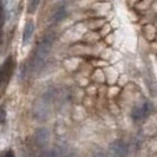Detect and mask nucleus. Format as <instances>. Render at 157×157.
Returning a JSON list of instances; mask_svg holds the SVG:
<instances>
[{
  "mask_svg": "<svg viewBox=\"0 0 157 157\" xmlns=\"http://www.w3.org/2000/svg\"><path fill=\"white\" fill-rule=\"evenodd\" d=\"M55 38L56 37L53 33H48L43 38L40 44L36 48V52H34L33 59H32V66L36 72H40L45 67L47 57L50 55V51L55 43Z\"/></svg>",
  "mask_w": 157,
  "mask_h": 157,
  "instance_id": "f257e3e1",
  "label": "nucleus"
},
{
  "mask_svg": "<svg viewBox=\"0 0 157 157\" xmlns=\"http://www.w3.org/2000/svg\"><path fill=\"white\" fill-rule=\"evenodd\" d=\"M53 97H55V92L48 91L34 102L33 108H32V115L37 121H45L50 117L51 102H52Z\"/></svg>",
  "mask_w": 157,
  "mask_h": 157,
  "instance_id": "f03ea898",
  "label": "nucleus"
},
{
  "mask_svg": "<svg viewBox=\"0 0 157 157\" xmlns=\"http://www.w3.org/2000/svg\"><path fill=\"white\" fill-rule=\"evenodd\" d=\"M110 152L112 157H126L129 152L128 144L122 140H116L110 144Z\"/></svg>",
  "mask_w": 157,
  "mask_h": 157,
  "instance_id": "7ed1b4c3",
  "label": "nucleus"
},
{
  "mask_svg": "<svg viewBox=\"0 0 157 157\" xmlns=\"http://www.w3.org/2000/svg\"><path fill=\"white\" fill-rule=\"evenodd\" d=\"M150 112H151V105L149 103H144L142 105L134 108V110L131 112V117L134 118L136 122H138V121H142V119L148 117Z\"/></svg>",
  "mask_w": 157,
  "mask_h": 157,
  "instance_id": "20e7f679",
  "label": "nucleus"
},
{
  "mask_svg": "<svg viewBox=\"0 0 157 157\" xmlns=\"http://www.w3.org/2000/svg\"><path fill=\"white\" fill-rule=\"evenodd\" d=\"M33 141H34V144L38 147H45L48 141V131L44 128L37 130L33 136Z\"/></svg>",
  "mask_w": 157,
  "mask_h": 157,
  "instance_id": "39448f33",
  "label": "nucleus"
},
{
  "mask_svg": "<svg viewBox=\"0 0 157 157\" xmlns=\"http://www.w3.org/2000/svg\"><path fill=\"white\" fill-rule=\"evenodd\" d=\"M13 70V63H12V58H7V60L2 65L1 69V80L2 83H7V80L11 77V73Z\"/></svg>",
  "mask_w": 157,
  "mask_h": 157,
  "instance_id": "423d86ee",
  "label": "nucleus"
},
{
  "mask_svg": "<svg viewBox=\"0 0 157 157\" xmlns=\"http://www.w3.org/2000/svg\"><path fill=\"white\" fill-rule=\"evenodd\" d=\"M34 32V24L32 21H29V23L25 25L24 27V32H23V43L24 44H27L30 39H31L32 34Z\"/></svg>",
  "mask_w": 157,
  "mask_h": 157,
  "instance_id": "0eeeda50",
  "label": "nucleus"
},
{
  "mask_svg": "<svg viewBox=\"0 0 157 157\" xmlns=\"http://www.w3.org/2000/svg\"><path fill=\"white\" fill-rule=\"evenodd\" d=\"M63 154H64L63 149H52L41 152L37 157H63Z\"/></svg>",
  "mask_w": 157,
  "mask_h": 157,
  "instance_id": "6e6552de",
  "label": "nucleus"
},
{
  "mask_svg": "<svg viewBox=\"0 0 157 157\" xmlns=\"http://www.w3.org/2000/svg\"><path fill=\"white\" fill-rule=\"evenodd\" d=\"M65 17H66V8L64 7V6H60V7L57 8V11L53 13L52 20H53L55 23H59V21L63 20Z\"/></svg>",
  "mask_w": 157,
  "mask_h": 157,
  "instance_id": "1a4fd4ad",
  "label": "nucleus"
},
{
  "mask_svg": "<svg viewBox=\"0 0 157 157\" xmlns=\"http://www.w3.org/2000/svg\"><path fill=\"white\" fill-rule=\"evenodd\" d=\"M40 4V0H30L29 1V6H27V12L29 13H34L37 10H38V6Z\"/></svg>",
  "mask_w": 157,
  "mask_h": 157,
  "instance_id": "9d476101",
  "label": "nucleus"
},
{
  "mask_svg": "<svg viewBox=\"0 0 157 157\" xmlns=\"http://www.w3.org/2000/svg\"><path fill=\"white\" fill-rule=\"evenodd\" d=\"M63 157H77L73 152H71V151H67V150H64V154H63Z\"/></svg>",
  "mask_w": 157,
  "mask_h": 157,
  "instance_id": "9b49d317",
  "label": "nucleus"
},
{
  "mask_svg": "<svg viewBox=\"0 0 157 157\" xmlns=\"http://www.w3.org/2000/svg\"><path fill=\"white\" fill-rule=\"evenodd\" d=\"M94 157H108L106 154H104L103 151H96L94 154Z\"/></svg>",
  "mask_w": 157,
  "mask_h": 157,
  "instance_id": "f8f14e48",
  "label": "nucleus"
},
{
  "mask_svg": "<svg viewBox=\"0 0 157 157\" xmlns=\"http://www.w3.org/2000/svg\"><path fill=\"white\" fill-rule=\"evenodd\" d=\"M5 157H14V155H13V152H12L11 150H8L7 152H6V156Z\"/></svg>",
  "mask_w": 157,
  "mask_h": 157,
  "instance_id": "ddd939ff",
  "label": "nucleus"
}]
</instances>
